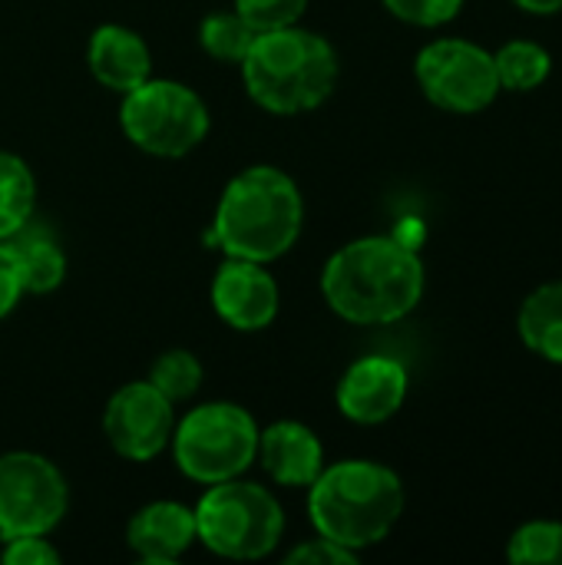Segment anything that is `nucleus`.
Wrapping results in <instances>:
<instances>
[{
    "mask_svg": "<svg viewBox=\"0 0 562 565\" xmlns=\"http://www.w3.org/2000/svg\"><path fill=\"white\" fill-rule=\"evenodd\" d=\"M321 291L331 311L351 324H394L424 295V262L401 238H354L328 258Z\"/></svg>",
    "mask_w": 562,
    "mask_h": 565,
    "instance_id": "1",
    "label": "nucleus"
},
{
    "mask_svg": "<svg viewBox=\"0 0 562 565\" xmlns=\"http://www.w3.org/2000/svg\"><path fill=\"white\" fill-rule=\"evenodd\" d=\"M301 225L305 199L295 179L275 166H252L225 185L209 238L229 258L268 265L295 248Z\"/></svg>",
    "mask_w": 562,
    "mask_h": 565,
    "instance_id": "2",
    "label": "nucleus"
},
{
    "mask_svg": "<svg viewBox=\"0 0 562 565\" xmlns=\"http://www.w3.org/2000/svg\"><path fill=\"white\" fill-rule=\"evenodd\" d=\"M308 513L318 536L361 553L388 540L404 513V483L371 460L331 463L308 487Z\"/></svg>",
    "mask_w": 562,
    "mask_h": 565,
    "instance_id": "3",
    "label": "nucleus"
},
{
    "mask_svg": "<svg viewBox=\"0 0 562 565\" xmlns=\"http://www.w3.org/2000/svg\"><path fill=\"white\" fill-rule=\"evenodd\" d=\"M338 73L335 46L298 23L258 33L242 60L248 96L275 116H298L321 106L335 93Z\"/></svg>",
    "mask_w": 562,
    "mask_h": 565,
    "instance_id": "4",
    "label": "nucleus"
},
{
    "mask_svg": "<svg viewBox=\"0 0 562 565\" xmlns=\"http://www.w3.org/2000/svg\"><path fill=\"white\" fill-rule=\"evenodd\" d=\"M192 513L195 540L222 559H262L282 543L285 533V513L278 500L265 487L245 483L238 477L212 483Z\"/></svg>",
    "mask_w": 562,
    "mask_h": 565,
    "instance_id": "5",
    "label": "nucleus"
},
{
    "mask_svg": "<svg viewBox=\"0 0 562 565\" xmlns=\"http://www.w3.org/2000/svg\"><path fill=\"white\" fill-rule=\"evenodd\" d=\"M176 467L202 483H222L242 477L258 454V424L255 417L229 401L202 404L189 411L172 430Z\"/></svg>",
    "mask_w": 562,
    "mask_h": 565,
    "instance_id": "6",
    "label": "nucleus"
},
{
    "mask_svg": "<svg viewBox=\"0 0 562 565\" xmlns=\"http://www.w3.org/2000/svg\"><path fill=\"white\" fill-rule=\"evenodd\" d=\"M119 122L126 139L162 159L192 152L209 132V106L202 96L179 79H146L123 93Z\"/></svg>",
    "mask_w": 562,
    "mask_h": 565,
    "instance_id": "7",
    "label": "nucleus"
},
{
    "mask_svg": "<svg viewBox=\"0 0 562 565\" xmlns=\"http://www.w3.org/2000/svg\"><path fill=\"white\" fill-rule=\"evenodd\" d=\"M70 490L56 463L30 450L0 454V540L46 536L60 526Z\"/></svg>",
    "mask_w": 562,
    "mask_h": 565,
    "instance_id": "8",
    "label": "nucleus"
},
{
    "mask_svg": "<svg viewBox=\"0 0 562 565\" xmlns=\"http://www.w3.org/2000/svg\"><path fill=\"white\" fill-rule=\"evenodd\" d=\"M424 96L447 113H480L500 93L494 56L470 40H434L414 63Z\"/></svg>",
    "mask_w": 562,
    "mask_h": 565,
    "instance_id": "9",
    "label": "nucleus"
},
{
    "mask_svg": "<svg viewBox=\"0 0 562 565\" xmlns=\"http://www.w3.org/2000/svg\"><path fill=\"white\" fill-rule=\"evenodd\" d=\"M176 404L156 391L149 381H132L123 384L103 414V434L109 440V447L136 463H149L156 460L176 430Z\"/></svg>",
    "mask_w": 562,
    "mask_h": 565,
    "instance_id": "10",
    "label": "nucleus"
},
{
    "mask_svg": "<svg viewBox=\"0 0 562 565\" xmlns=\"http://www.w3.org/2000/svg\"><path fill=\"white\" fill-rule=\"evenodd\" d=\"M278 285L262 262L229 258L212 281V308L235 331H262L278 315Z\"/></svg>",
    "mask_w": 562,
    "mask_h": 565,
    "instance_id": "11",
    "label": "nucleus"
},
{
    "mask_svg": "<svg viewBox=\"0 0 562 565\" xmlns=\"http://www.w3.org/2000/svg\"><path fill=\"white\" fill-rule=\"evenodd\" d=\"M338 411L354 424H384L391 420L407 397V371L394 358H361L338 381Z\"/></svg>",
    "mask_w": 562,
    "mask_h": 565,
    "instance_id": "12",
    "label": "nucleus"
},
{
    "mask_svg": "<svg viewBox=\"0 0 562 565\" xmlns=\"http://www.w3.org/2000/svg\"><path fill=\"white\" fill-rule=\"evenodd\" d=\"M265 473L278 487H311L325 470V447L311 427L298 420H278L258 430V454Z\"/></svg>",
    "mask_w": 562,
    "mask_h": 565,
    "instance_id": "13",
    "label": "nucleus"
},
{
    "mask_svg": "<svg viewBox=\"0 0 562 565\" xmlns=\"http://www.w3.org/2000/svg\"><path fill=\"white\" fill-rule=\"evenodd\" d=\"M126 543L142 563H176L195 543V513L185 503L156 500L129 520Z\"/></svg>",
    "mask_w": 562,
    "mask_h": 565,
    "instance_id": "14",
    "label": "nucleus"
},
{
    "mask_svg": "<svg viewBox=\"0 0 562 565\" xmlns=\"http://www.w3.org/2000/svg\"><path fill=\"white\" fill-rule=\"evenodd\" d=\"M86 60L93 76L113 93H129L152 76V53L146 40L123 23L96 26L86 46Z\"/></svg>",
    "mask_w": 562,
    "mask_h": 565,
    "instance_id": "15",
    "label": "nucleus"
},
{
    "mask_svg": "<svg viewBox=\"0 0 562 565\" xmlns=\"http://www.w3.org/2000/svg\"><path fill=\"white\" fill-rule=\"evenodd\" d=\"M20 268V281H23V295H46L53 288L63 285L66 278V255L56 245V238L43 228H30V222L7 238Z\"/></svg>",
    "mask_w": 562,
    "mask_h": 565,
    "instance_id": "16",
    "label": "nucleus"
},
{
    "mask_svg": "<svg viewBox=\"0 0 562 565\" xmlns=\"http://www.w3.org/2000/svg\"><path fill=\"white\" fill-rule=\"evenodd\" d=\"M520 338L540 358L562 364V281L537 288L520 308Z\"/></svg>",
    "mask_w": 562,
    "mask_h": 565,
    "instance_id": "17",
    "label": "nucleus"
},
{
    "mask_svg": "<svg viewBox=\"0 0 562 565\" xmlns=\"http://www.w3.org/2000/svg\"><path fill=\"white\" fill-rule=\"evenodd\" d=\"M36 202V179L30 166L0 149V242L17 235L33 218Z\"/></svg>",
    "mask_w": 562,
    "mask_h": 565,
    "instance_id": "18",
    "label": "nucleus"
},
{
    "mask_svg": "<svg viewBox=\"0 0 562 565\" xmlns=\"http://www.w3.org/2000/svg\"><path fill=\"white\" fill-rule=\"evenodd\" d=\"M497 76H500V89H537L547 76H550V53L547 46L533 43V40H510L497 50L494 56Z\"/></svg>",
    "mask_w": 562,
    "mask_h": 565,
    "instance_id": "19",
    "label": "nucleus"
},
{
    "mask_svg": "<svg viewBox=\"0 0 562 565\" xmlns=\"http://www.w3.org/2000/svg\"><path fill=\"white\" fill-rule=\"evenodd\" d=\"M258 30H252L235 10H215L202 20L199 26V43L202 50L219 60V63H235L242 66V60L248 56L252 43H255Z\"/></svg>",
    "mask_w": 562,
    "mask_h": 565,
    "instance_id": "20",
    "label": "nucleus"
},
{
    "mask_svg": "<svg viewBox=\"0 0 562 565\" xmlns=\"http://www.w3.org/2000/svg\"><path fill=\"white\" fill-rule=\"evenodd\" d=\"M507 559L513 565H562V523H523L510 536Z\"/></svg>",
    "mask_w": 562,
    "mask_h": 565,
    "instance_id": "21",
    "label": "nucleus"
},
{
    "mask_svg": "<svg viewBox=\"0 0 562 565\" xmlns=\"http://www.w3.org/2000/svg\"><path fill=\"white\" fill-rule=\"evenodd\" d=\"M149 384L156 391H162L172 404L189 401L199 387H202V364L192 351H166L156 358L152 371H149Z\"/></svg>",
    "mask_w": 562,
    "mask_h": 565,
    "instance_id": "22",
    "label": "nucleus"
},
{
    "mask_svg": "<svg viewBox=\"0 0 562 565\" xmlns=\"http://www.w3.org/2000/svg\"><path fill=\"white\" fill-rule=\"evenodd\" d=\"M308 10V0H235V13L258 33L295 26Z\"/></svg>",
    "mask_w": 562,
    "mask_h": 565,
    "instance_id": "23",
    "label": "nucleus"
},
{
    "mask_svg": "<svg viewBox=\"0 0 562 565\" xmlns=\"http://www.w3.org/2000/svg\"><path fill=\"white\" fill-rule=\"evenodd\" d=\"M384 7L414 26H441L454 20L464 7V0H384Z\"/></svg>",
    "mask_w": 562,
    "mask_h": 565,
    "instance_id": "24",
    "label": "nucleus"
},
{
    "mask_svg": "<svg viewBox=\"0 0 562 565\" xmlns=\"http://www.w3.org/2000/svg\"><path fill=\"white\" fill-rule=\"evenodd\" d=\"M0 559L7 565H56L60 553L56 546L46 543V536H17V540H7Z\"/></svg>",
    "mask_w": 562,
    "mask_h": 565,
    "instance_id": "25",
    "label": "nucleus"
},
{
    "mask_svg": "<svg viewBox=\"0 0 562 565\" xmlns=\"http://www.w3.org/2000/svg\"><path fill=\"white\" fill-rule=\"evenodd\" d=\"M288 563L291 565H354L358 563V553L318 536V540H308L301 543L298 550L288 553Z\"/></svg>",
    "mask_w": 562,
    "mask_h": 565,
    "instance_id": "26",
    "label": "nucleus"
},
{
    "mask_svg": "<svg viewBox=\"0 0 562 565\" xmlns=\"http://www.w3.org/2000/svg\"><path fill=\"white\" fill-rule=\"evenodd\" d=\"M20 295H23L20 268H17V258H13L10 242L3 238V242H0V321L17 308Z\"/></svg>",
    "mask_w": 562,
    "mask_h": 565,
    "instance_id": "27",
    "label": "nucleus"
},
{
    "mask_svg": "<svg viewBox=\"0 0 562 565\" xmlns=\"http://www.w3.org/2000/svg\"><path fill=\"white\" fill-rule=\"evenodd\" d=\"M520 10H530V13H540V17H550V13H560L562 0H513Z\"/></svg>",
    "mask_w": 562,
    "mask_h": 565,
    "instance_id": "28",
    "label": "nucleus"
}]
</instances>
